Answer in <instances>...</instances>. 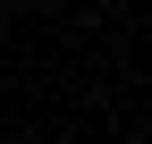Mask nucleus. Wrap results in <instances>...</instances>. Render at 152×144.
Returning <instances> with one entry per match:
<instances>
[{
	"label": "nucleus",
	"instance_id": "f257e3e1",
	"mask_svg": "<svg viewBox=\"0 0 152 144\" xmlns=\"http://www.w3.org/2000/svg\"><path fill=\"white\" fill-rule=\"evenodd\" d=\"M144 144H152V136H144Z\"/></svg>",
	"mask_w": 152,
	"mask_h": 144
}]
</instances>
